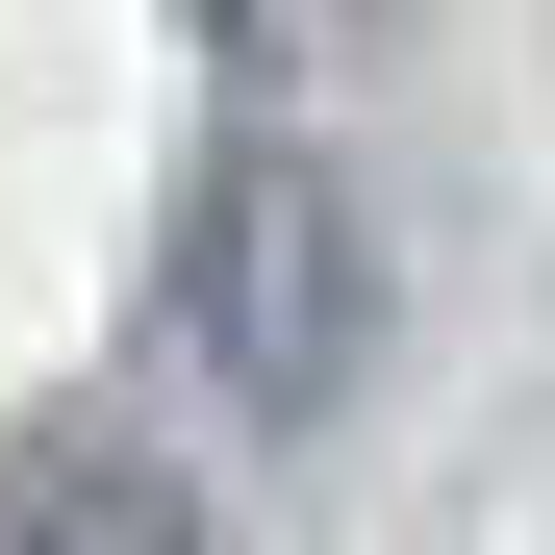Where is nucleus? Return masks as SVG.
Listing matches in <instances>:
<instances>
[{
  "mask_svg": "<svg viewBox=\"0 0 555 555\" xmlns=\"http://www.w3.org/2000/svg\"><path fill=\"white\" fill-rule=\"evenodd\" d=\"M177 328H203V379L253 429H328L353 353H379V253H353V177L328 152H203V203H177Z\"/></svg>",
  "mask_w": 555,
  "mask_h": 555,
  "instance_id": "f257e3e1",
  "label": "nucleus"
},
{
  "mask_svg": "<svg viewBox=\"0 0 555 555\" xmlns=\"http://www.w3.org/2000/svg\"><path fill=\"white\" fill-rule=\"evenodd\" d=\"M0 555H203V505H177V454L51 429V454H0Z\"/></svg>",
  "mask_w": 555,
  "mask_h": 555,
  "instance_id": "f03ea898",
  "label": "nucleus"
}]
</instances>
